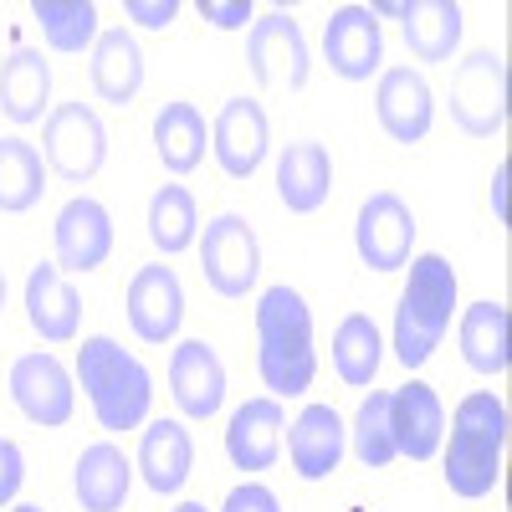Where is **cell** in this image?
<instances>
[{"instance_id":"cell-38","label":"cell","mask_w":512,"mask_h":512,"mask_svg":"<svg viewBox=\"0 0 512 512\" xmlns=\"http://www.w3.org/2000/svg\"><path fill=\"white\" fill-rule=\"evenodd\" d=\"M492 216L507 221V164H497V175H492Z\"/></svg>"},{"instance_id":"cell-3","label":"cell","mask_w":512,"mask_h":512,"mask_svg":"<svg viewBox=\"0 0 512 512\" xmlns=\"http://www.w3.org/2000/svg\"><path fill=\"white\" fill-rule=\"evenodd\" d=\"M502 451H507V405L492 390L466 395L451 415L446 487L466 502L487 497L502 482Z\"/></svg>"},{"instance_id":"cell-33","label":"cell","mask_w":512,"mask_h":512,"mask_svg":"<svg viewBox=\"0 0 512 512\" xmlns=\"http://www.w3.org/2000/svg\"><path fill=\"white\" fill-rule=\"evenodd\" d=\"M354 456L369 466H390L395 461V431H390V390H369L359 415H354V431H349Z\"/></svg>"},{"instance_id":"cell-30","label":"cell","mask_w":512,"mask_h":512,"mask_svg":"<svg viewBox=\"0 0 512 512\" xmlns=\"http://www.w3.org/2000/svg\"><path fill=\"white\" fill-rule=\"evenodd\" d=\"M41 41L62 57H82L98 41V6L93 0H31Z\"/></svg>"},{"instance_id":"cell-27","label":"cell","mask_w":512,"mask_h":512,"mask_svg":"<svg viewBox=\"0 0 512 512\" xmlns=\"http://www.w3.org/2000/svg\"><path fill=\"white\" fill-rule=\"evenodd\" d=\"M405 47L415 62H451L461 47V6L456 0H410Z\"/></svg>"},{"instance_id":"cell-35","label":"cell","mask_w":512,"mask_h":512,"mask_svg":"<svg viewBox=\"0 0 512 512\" xmlns=\"http://www.w3.org/2000/svg\"><path fill=\"white\" fill-rule=\"evenodd\" d=\"M123 16L139 21L144 31H169L180 16V0H123Z\"/></svg>"},{"instance_id":"cell-13","label":"cell","mask_w":512,"mask_h":512,"mask_svg":"<svg viewBox=\"0 0 512 512\" xmlns=\"http://www.w3.org/2000/svg\"><path fill=\"white\" fill-rule=\"evenodd\" d=\"M374 113H379V128L395 144H420L436 123V93H431V82H425V72L384 67L379 88H374Z\"/></svg>"},{"instance_id":"cell-34","label":"cell","mask_w":512,"mask_h":512,"mask_svg":"<svg viewBox=\"0 0 512 512\" xmlns=\"http://www.w3.org/2000/svg\"><path fill=\"white\" fill-rule=\"evenodd\" d=\"M221 512H282V502H277V492L267 482H241V487L226 492Z\"/></svg>"},{"instance_id":"cell-8","label":"cell","mask_w":512,"mask_h":512,"mask_svg":"<svg viewBox=\"0 0 512 512\" xmlns=\"http://www.w3.org/2000/svg\"><path fill=\"white\" fill-rule=\"evenodd\" d=\"M200 272L210 282V292L221 297H246L262 277V241H256L251 221L226 210L205 226V241H200Z\"/></svg>"},{"instance_id":"cell-32","label":"cell","mask_w":512,"mask_h":512,"mask_svg":"<svg viewBox=\"0 0 512 512\" xmlns=\"http://www.w3.org/2000/svg\"><path fill=\"white\" fill-rule=\"evenodd\" d=\"M200 236V210H195V195L185 185H159L154 200H149V241L164 251V256H180L190 251Z\"/></svg>"},{"instance_id":"cell-41","label":"cell","mask_w":512,"mask_h":512,"mask_svg":"<svg viewBox=\"0 0 512 512\" xmlns=\"http://www.w3.org/2000/svg\"><path fill=\"white\" fill-rule=\"evenodd\" d=\"M0 308H6V272H0Z\"/></svg>"},{"instance_id":"cell-31","label":"cell","mask_w":512,"mask_h":512,"mask_svg":"<svg viewBox=\"0 0 512 512\" xmlns=\"http://www.w3.org/2000/svg\"><path fill=\"white\" fill-rule=\"evenodd\" d=\"M41 190H47L41 149L26 144L21 134L0 139V216H26V210L41 200Z\"/></svg>"},{"instance_id":"cell-6","label":"cell","mask_w":512,"mask_h":512,"mask_svg":"<svg viewBox=\"0 0 512 512\" xmlns=\"http://www.w3.org/2000/svg\"><path fill=\"white\" fill-rule=\"evenodd\" d=\"M41 159H47L67 185H88L108 164V128L98 108L88 103H62L41 123Z\"/></svg>"},{"instance_id":"cell-17","label":"cell","mask_w":512,"mask_h":512,"mask_svg":"<svg viewBox=\"0 0 512 512\" xmlns=\"http://www.w3.org/2000/svg\"><path fill=\"white\" fill-rule=\"evenodd\" d=\"M169 395L190 420H210L226 405V364L205 338H185L169 359Z\"/></svg>"},{"instance_id":"cell-21","label":"cell","mask_w":512,"mask_h":512,"mask_svg":"<svg viewBox=\"0 0 512 512\" xmlns=\"http://www.w3.org/2000/svg\"><path fill=\"white\" fill-rule=\"evenodd\" d=\"M190 466H195L190 425L185 420H149L144 441H139V477H144V487L159 492V497H175L190 482Z\"/></svg>"},{"instance_id":"cell-16","label":"cell","mask_w":512,"mask_h":512,"mask_svg":"<svg viewBox=\"0 0 512 512\" xmlns=\"http://www.w3.org/2000/svg\"><path fill=\"white\" fill-rule=\"evenodd\" d=\"M390 431H395V456H410V461H431L446 441V405L431 384H400L390 390Z\"/></svg>"},{"instance_id":"cell-2","label":"cell","mask_w":512,"mask_h":512,"mask_svg":"<svg viewBox=\"0 0 512 512\" xmlns=\"http://www.w3.org/2000/svg\"><path fill=\"white\" fill-rule=\"evenodd\" d=\"M77 379L88 390V405L103 431H139L154 405V374L139 354L113 344L108 333L82 338L77 349Z\"/></svg>"},{"instance_id":"cell-37","label":"cell","mask_w":512,"mask_h":512,"mask_svg":"<svg viewBox=\"0 0 512 512\" xmlns=\"http://www.w3.org/2000/svg\"><path fill=\"white\" fill-rule=\"evenodd\" d=\"M200 16L216 31H241L251 21V0H200Z\"/></svg>"},{"instance_id":"cell-15","label":"cell","mask_w":512,"mask_h":512,"mask_svg":"<svg viewBox=\"0 0 512 512\" xmlns=\"http://www.w3.org/2000/svg\"><path fill=\"white\" fill-rule=\"evenodd\" d=\"M323 62L344 82H369L384 62V31L369 6H338L323 26Z\"/></svg>"},{"instance_id":"cell-12","label":"cell","mask_w":512,"mask_h":512,"mask_svg":"<svg viewBox=\"0 0 512 512\" xmlns=\"http://www.w3.org/2000/svg\"><path fill=\"white\" fill-rule=\"evenodd\" d=\"M52 246H57V272H98L113 251V216L108 205L93 195H72L57 210L52 226Z\"/></svg>"},{"instance_id":"cell-7","label":"cell","mask_w":512,"mask_h":512,"mask_svg":"<svg viewBox=\"0 0 512 512\" xmlns=\"http://www.w3.org/2000/svg\"><path fill=\"white\" fill-rule=\"evenodd\" d=\"M246 62H251V77L262 88H282V93H297L308 82L313 62H308V36L287 11H267V16H251V31H246Z\"/></svg>"},{"instance_id":"cell-22","label":"cell","mask_w":512,"mask_h":512,"mask_svg":"<svg viewBox=\"0 0 512 512\" xmlns=\"http://www.w3.org/2000/svg\"><path fill=\"white\" fill-rule=\"evenodd\" d=\"M333 190V154L318 139H297L277 159V195L292 216H313Z\"/></svg>"},{"instance_id":"cell-14","label":"cell","mask_w":512,"mask_h":512,"mask_svg":"<svg viewBox=\"0 0 512 512\" xmlns=\"http://www.w3.org/2000/svg\"><path fill=\"white\" fill-rule=\"evenodd\" d=\"M11 400H16V410L31 425H67L72 405H77L67 364L57 354H47V349H41V354H21L11 364Z\"/></svg>"},{"instance_id":"cell-4","label":"cell","mask_w":512,"mask_h":512,"mask_svg":"<svg viewBox=\"0 0 512 512\" xmlns=\"http://www.w3.org/2000/svg\"><path fill=\"white\" fill-rule=\"evenodd\" d=\"M451 308H456V267L436 251L410 256V282L395 308V359L405 369H420L441 349V338L451 328Z\"/></svg>"},{"instance_id":"cell-40","label":"cell","mask_w":512,"mask_h":512,"mask_svg":"<svg viewBox=\"0 0 512 512\" xmlns=\"http://www.w3.org/2000/svg\"><path fill=\"white\" fill-rule=\"evenodd\" d=\"M175 512H205V502H180Z\"/></svg>"},{"instance_id":"cell-36","label":"cell","mask_w":512,"mask_h":512,"mask_svg":"<svg viewBox=\"0 0 512 512\" xmlns=\"http://www.w3.org/2000/svg\"><path fill=\"white\" fill-rule=\"evenodd\" d=\"M21 482H26V456H21V446H16V441L0 436V507L16 502Z\"/></svg>"},{"instance_id":"cell-29","label":"cell","mask_w":512,"mask_h":512,"mask_svg":"<svg viewBox=\"0 0 512 512\" xmlns=\"http://www.w3.org/2000/svg\"><path fill=\"white\" fill-rule=\"evenodd\" d=\"M384 364V338L374 328L369 313H349L344 323L333 328V369L349 390H369L374 374Z\"/></svg>"},{"instance_id":"cell-19","label":"cell","mask_w":512,"mask_h":512,"mask_svg":"<svg viewBox=\"0 0 512 512\" xmlns=\"http://www.w3.org/2000/svg\"><path fill=\"white\" fill-rule=\"evenodd\" d=\"M282 431H287V415H282V400L272 395H256L246 400L231 425H226V456L236 472H267V466L282 456Z\"/></svg>"},{"instance_id":"cell-24","label":"cell","mask_w":512,"mask_h":512,"mask_svg":"<svg viewBox=\"0 0 512 512\" xmlns=\"http://www.w3.org/2000/svg\"><path fill=\"white\" fill-rule=\"evenodd\" d=\"M128 487H134V461H128L113 441H93L77 456L72 492H77L82 512H118L128 502Z\"/></svg>"},{"instance_id":"cell-26","label":"cell","mask_w":512,"mask_h":512,"mask_svg":"<svg viewBox=\"0 0 512 512\" xmlns=\"http://www.w3.org/2000/svg\"><path fill=\"white\" fill-rule=\"evenodd\" d=\"M456 344H461V359L472 364L477 374H507L512 364V344H507V308L502 303H472L461 313V328H456Z\"/></svg>"},{"instance_id":"cell-28","label":"cell","mask_w":512,"mask_h":512,"mask_svg":"<svg viewBox=\"0 0 512 512\" xmlns=\"http://www.w3.org/2000/svg\"><path fill=\"white\" fill-rule=\"evenodd\" d=\"M154 154L169 175H190L205 159V118L195 103H164L154 118Z\"/></svg>"},{"instance_id":"cell-39","label":"cell","mask_w":512,"mask_h":512,"mask_svg":"<svg viewBox=\"0 0 512 512\" xmlns=\"http://www.w3.org/2000/svg\"><path fill=\"white\" fill-rule=\"evenodd\" d=\"M369 11H374V21H379V16H390V21H405V11H410V0H374Z\"/></svg>"},{"instance_id":"cell-25","label":"cell","mask_w":512,"mask_h":512,"mask_svg":"<svg viewBox=\"0 0 512 512\" xmlns=\"http://www.w3.org/2000/svg\"><path fill=\"white\" fill-rule=\"evenodd\" d=\"M52 98V62L36 47H16L0 62V113L11 123H41Z\"/></svg>"},{"instance_id":"cell-10","label":"cell","mask_w":512,"mask_h":512,"mask_svg":"<svg viewBox=\"0 0 512 512\" xmlns=\"http://www.w3.org/2000/svg\"><path fill=\"white\" fill-rule=\"evenodd\" d=\"M123 308H128V328H134L144 344H169L185 323V287H180L175 267H164V262L139 267L134 282H128Z\"/></svg>"},{"instance_id":"cell-18","label":"cell","mask_w":512,"mask_h":512,"mask_svg":"<svg viewBox=\"0 0 512 512\" xmlns=\"http://www.w3.org/2000/svg\"><path fill=\"white\" fill-rule=\"evenodd\" d=\"M349 451V431H344V415L333 405H308L303 415L292 420L287 431V456H292V472L303 482H323L338 472V461Z\"/></svg>"},{"instance_id":"cell-11","label":"cell","mask_w":512,"mask_h":512,"mask_svg":"<svg viewBox=\"0 0 512 512\" xmlns=\"http://www.w3.org/2000/svg\"><path fill=\"white\" fill-rule=\"evenodd\" d=\"M210 149H216V164L231 180H251L272 149L267 108L256 98H226V108L216 113V128H210Z\"/></svg>"},{"instance_id":"cell-9","label":"cell","mask_w":512,"mask_h":512,"mask_svg":"<svg viewBox=\"0 0 512 512\" xmlns=\"http://www.w3.org/2000/svg\"><path fill=\"white\" fill-rule=\"evenodd\" d=\"M354 246H359V262L369 272H400V267H410V246H415V216H410V205L395 190H374L359 205Z\"/></svg>"},{"instance_id":"cell-1","label":"cell","mask_w":512,"mask_h":512,"mask_svg":"<svg viewBox=\"0 0 512 512\" xmlns=\"http://www.w3.org/2000/svg\"><path fill=\"white\" fill-rule=\"evenodd\" d=\"M256 369L272 400L308 395L318 379V349H313V308L297 287H267L256 303Z\"/></svg>"},{"instance_id":"cell-23","label":"cell","mask_w":512,"mask_h":512,"mask_svg":"<svg viewBox=\"0 0 512 512\" xmlns=\"http://www.w3.org/2000/svg\"><path fill=\"white\" fill-rule=\"evenodd\" d=\"M88 72H93V93H98L103 103H113V108L134 103L139 88H144V52H139L134 31H128V26L98 31Z\"/></svg>"},{"instance_id":"cell-42","label":"cell","mask_w":512,"mask_h":512,"mask_svg":"<svg viewBox=\"0 0 512 512\" xmlns=\"http://www.w3.org/2000/svg\"><path fill=\"white\" fill-rule=\"evenodd\" d=\"M11 512H41V507H31V502H21V507H11Z\"/></svg>"},{"instance_id":"cell-5","label":"cell","mask_w":512,"mask_h":512,"mask_svg":"<svg viewBox=\"0 0 512 512\" xmlns=\"http://www.w3.org/2000/svg\"><path fill=\"white\" fill-rule=\"evenodd\" d=\"M451 118L472 139H492L507 128V62L497 52H466L451 67Z\"/></svg>"},{"instance_id":"cell-20","label":"cell","mask_w":512,"mask_h":512,"mask_svg":"<svg viewBox=\"0 0 512 512\" xmlns=\"http://www.w3.org/2000/svg\"><path fill=\"white\" fill-rule=\"evenodd\" d=\"M26 323L47 338V344H72L82 323V297L57 272V262H36L26 277Z\"/></svg>"}]
</instances>
